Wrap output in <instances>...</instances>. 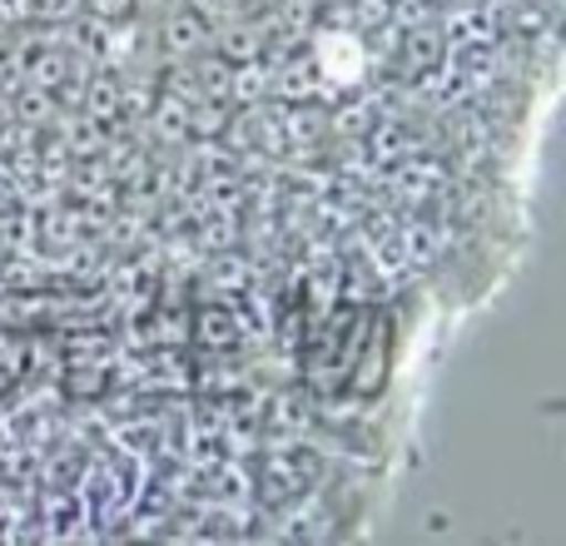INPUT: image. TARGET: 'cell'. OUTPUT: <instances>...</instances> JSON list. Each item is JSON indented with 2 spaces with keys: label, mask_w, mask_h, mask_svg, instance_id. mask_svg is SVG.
Listing matches in <instances>:
<instances>
[{
  "label": "cell",
  "mask_w": 566,
  "mask_h": 546,
  "mask_svg": "<svg viewBox=\"0 0 566 546\" xmlns=\"http://www.w3.org/2000/svg\"><path fill=\"white\" fill-rule=\"evenodd\" d=\"M209 30L214 25H209L195 6H179V10H169L165 25H159V45H165V55H175V60H195L199 50L209 45Z\"/></svg>",
  "instance_id": "obj_1"
},
{
  "label": "cell",
  "mask_w": 566,
  "mask_h": 546,
  "mask_svg": "<svg viewBox=\"0 0 566 546\" xmlns=\"http://www.w3.org/2000/svg\"><path fill=\"white\" fill-rule=\"evenodd\" d=\"M35 15L50 25H70V20L85 15V0H35Z\"/></svg>",
  "instance_id": "obj_5"
},
{
  "label": "cell",
  "mask_w": 566,
  "mask_h": 546,
  "mask_svg": "<svg viewBox=\"0 0 566 546\" xmlns=\"http://www.w3.org/2000/svg\"><path fill=\"white\" fill-rule=\"evenodd\" d=\"M219 50H224L229 65H239V60H254L259 50H264V30L249 25V20H234V25L219 30Z\"/></svg>",
  "instance_id": "obj_2"
},
{
  "label": "cell",
  "mask_w": 566,
  "mask_h": 546,
  "mask_svg": "<svg viewBox=\"0 0 566 546\" xmlns=\"http://www.w3.org/2000/svg\"><path fill=\"white\" fill-rule=\"evenodd\" d=\"M85 15L99 25H125L135 15V0H85Z\"/></svg>",
  "instance_id": "obj_4"
},
{
  "label": "cell",
  "mask_w": 566,
  "mask_h": 546,
  "mask_svg": "<svg viewBox=\"0 0 566 546\" xmlns=\"http://www.w3.org/2000/svg\"><path fill=\"white\" fill-rule=\"evenodd\" d=\"M55 115V95H50V90H25V95H20V119H30V125H40V119H50Z\"/></svg>",
  "instance_id": "obj_6"
},
{
  "label": "cell",
  "mask_w": 566,
  "mask_h": 546,
  "mask_svg": "<svg viewBox=\"0 0 566 546\" xmlns=\"http://www.w3.org/2000/svg\"><path fill=\"white\" fill-rule=\"evenodd\" d=\"M6 517H15V492L0 487V522H6Z\"/></svg>",
  "instance_id": "obj_7"
},
{
  "label": "cell",
  "mask_w": 566,
  "mask_h": 546,
  "mask_svg": "<svg viewBox=\"0 0 566 546\" xmlns=\"http://www.w3.org/2000/svg\"><path fill=\"white\" fill-rule=\"evenodd\" d=\"M438 50H442L438 25H412V30H408V60H412V65L428 70L432 60H438Z\"/></svg>",
  "instance_id": "obj_3"
}]
</instances>
